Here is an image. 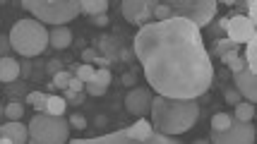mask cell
I'll return each mask as SVG.
<instances>
[{
    "label": "cell",
    "mask_w": 257,
    "mask_h": 144,
    "mask_svg": "<svg viewBox=\"0 0 257 144\" xmlns=\"http://www.w3.org/2000/svg\"><path fill=\"white\" fill-rule=\"evenodd\" d=\"M29 144H67L70 125L65 118H53L46 113H36L29 122Z\"/></svg>",
    "instance_id": "6"
},
{
    "label": "cell",
    "mask_w": 257,
    "mask_h": 144,
    "mask_svg": "<svg viewBox=\"0 0 257 144\" xmlns=\"http://www.w3.org/2000/svg\"><path fill=\"white\" fill-rule=\"evenodd\" d=\"M10 46L12 51H17L24 58H34L41 56L46 48H48V29L36 20H20V22L12 24L10 34Z\"/></svg>",
    "instance_id": "4"
},
{
    "label": "cell",
    "mask_w": 257,
    "mask_h": 144,
    "mask_svg": "<svg viewBox=\"0 0 257 144\" xmlns=\"http://www.w3.org/2000/svg\"><path fill=\"white\" fill-rule=\"evenodd\" d=\"M192 144H209V139H195Z\"/></svg>",
    "instance_id": "40"
},
{
    "label": "cell",
    "mask_w": 257,
    "mask_h": 144,
    "mask_svg": "<svg viewBox=\"0 0 257 144\" xmlns=\"http://www.w3.org/2000/svg\"><path fill=\"white\" fill-rule=\"evenodd\" d=\"M154 20H157V22L171 20V10H168L166 3H157V5H154Z\"/></svg>",
    "instance_id": "27"
},
{
    "label": "cell",
    "mask_w": 257,
    "mask_h": 144,
    "mask_svg": "<svg viewBox=\"0 0 257 144\" xmlns=\"http://www.w3.org/2000/svg\"><path fill=\"white\" fill-rule=\"evenodd\" d=\"M70 79H72V75H70L67 70H60V72H56V75H53V87H58V89H67Z\"/></svg>",
    "instance_id": "26"
},
{
    "label": "cell",
    "mask_w": 257,
    "mask_h": 144,
    "mask_svg": "<svg viewBox=\"0 0 257 144\" xmlns=\"http://www.w3.org/2000/svg\"><path fill=\"white\" fill-rule=\"evenodd\" d=\"M226 65H228V70H231V72H233V75H238V72H243V70H247L245 60H243V58H240V56H235L233 60H228V63H226Z\"/></svg>",
    "instance_id": "29"
},
{
    "label": "cell",
    "mask_w": 257,
    "mask_h": 144,
    "mask_svg": "<svg viewBox=\"0 0 257 144\" xmlns=\"http://www.w3.org/2000/svg\"><path fill=\"white\" fill-rule=\"evenodd\" d=\"M238 48H240V46L233 44V41H228V39H219V41L214 44V48H212V56L226 58V56H231V53H238Z\"/></svg>",
    "instance_id": "18"
},
{
    "label": "cell",
    "mask_w": 257,
    "mask_h": 144,
    "mask_svg": "<svg viewBox=\"0 0 257 144\" xmlns=\"http://www.w3.org/2000/svg\"><path fill=\"white\" fill-rule=\"evenodd\" d=\"M12 51L10 46V39L5 36V34H0V58H8V53Z\"/></svg>",
    "instance_id": "32"
},
{
    "label": "cell",
    "mask_w": 257,
    "mask_h": 144,
    "mask_svg": "<svg viewBox=\"0 0 257 144\" xmlns=\"http://www.w3.org/2000/svg\"><path fill=\"white\" fill-rule=\"evenodd\" d=\"M123 84H127V87H135V75H133V72L123 75Z\"/></svg>",
    "instance_id": "38"
},
{
    "label": "cell",
    "mask_w": 257,
    "mask_h": 144,
    "mask_svg": "<svg viewBox=\"0 0 257 144\" xmlns=\"http://www.w3.org/2000/svg\"><path fill=\"white\" fill-rule=\"evenodd\" d=\"M106 10H108V3L106 0H79V12H84L89 17L106 15Z\"/></svg>",
    "instance_id": "16"
},
{
    "label": "cell",
    "mask_w": 257,
    "mask_h": 144,
    "mask_svg": "<svg viewBox=\"0 0 257 144\" xmlns=\"http://www.w3.org/2000/svg\"><path fill=\"white\" fill-rule=\"evenodd\" d=\"M209 144H255V125L252 122H233L226 130H212Z\"/></svg>",
    "instance_id": "8"
},
{
    "label": "cell",
    "mask_w": 257,
    "mask_h": 144,
    "mask_svg": "<svg viewBox=\"0 0 257 144\" xmlns=\"http://www.w3.org/2000/svg\"><path fill=\"white\" fill-rule=\"evenodd\" d=\"M224 99H226V103H233V106H238V103L243 101V96H240L235 89H226V91H224Z\"/></svg>",
    "instance_id": "30"
},
{
    "label": "cell",
    "mask_w": 257,
    "mask_h": 144,
    "mask_svg": "<svg viewBox=\"0 0 257 144\" xmlns=\"http://www.w3.org/2000/svg\"><path fill=\"white\" fill-rule=\"evenodd\" d=\"M0 115H5V108H3V106H0Z\"/></svg>",
    "instance_id": "42"
},
{
    "label": "cell",
    "mask_w": 257,
    "mask_h": 144,
    "mask_svg": "<svg viewBox=\"0 0 257 144\" xmlns=\"http://www.w3.org/2000/svg\"><path fill=\"white\" fill-rule=\"evenodd\" d=\"M0 137L10 139L12 144H27L29 142V130H27V125H22V120L5 122V125H0Z\"/></svg>",
    "instance_id": "13"
},
{
    "label": "cell",
    "mask_w": 257,
    "mask_h": 144,
    "mask_svg": "<svg viewBox=\"0 0 257 144\" xmlns=\"http://www.w3.org/2000/svg\"><path fill=\"white\" fill-rule=\"evenodd\" d=\"M166 5L171 10V17L188 20L197 29L212 24V20L216 17V10H219V5L214 0H168Z\"/></svg>",
    "instance_id": "7"
},
{
    "label": "cell",
    "mask_w": 257,
    "mask_h": 144,
    "mask_svg": "<svg viewBox=\"0 0 257 144\" xmlns=\"http://www.w3.org/2000/svg\"><path fill=\"white\" fill-rule=\"evenodd\" d=\"M0 144H12L10 139H5V137H0Z\"/></svg>",
    "instance_id": "41"
},
{
    "label": "cell",
    "mask_w": 257,
    "mask_h": 144,
    "mask_svg": "<svg viewBox=\"0 0 257 144\" xmlns=\"http://www.w3.org/2000/svg\"><path fill=\"white\" fill-rule=\"evenodd\" d=\"M94 75H96V67H94V65H84V63H82V65H77V75H75V77H77L79 82H84V84H87V82H91V79H94Z\"/></svg>",
    "instance_id": "24"
},
{
    "label": "cell",
    "mask_w": 257,
    "mask_h": 144,
    "mask_svg": "<svg viewBox=\"0 0 257 144\" xmlns=\"http://www.w3.org/2000/svg\"><path fill=\"white\" fill-rule=\"evenodd\" d=\"M94 63H99V65L106 67V70H108V65H111V60H108V58H101V56H96V60H94Z\"/></svg>",
    "instance_id": "39"
},
{
    "label": "cell",
    "mask_w": 257,
    "mask_h": 144,
    "mask_svg": "<svg viewBox=\"0 0 257 144\" xmlns=\"http://www.w3.org/2000/svg\"><path fill=\"white\" fill-rule=\"evenodd\" d=\"M149 115H152V127L157 132L178 137V134L192 130V125L200 118V106H197V101L154 96Z\"/></svg>",
    "instance_id": "2"
},
{
    "label": "cell",
    "mask_w": 257,
    "mask_h": 144,
    "mask_svg": "<svg viewBox=\"0 0 257 144\" xmlns=\"http://www.w3.org/2000/svg\"><path fill=\"white\" fill-rule=\"evenodd\" d=\"M233 82H235V91L247 101V103H255L257 101V75L250 72V70H243L233 75Z\"/></svg>",
    "instance_id": "12"
},
{
    "label": "cell",
    "mask_w": 257,
    "mask_h": 144,
    "mask_svg": "<svg viewBox=\"0 0 257 144\" xmlns=\"http://www.w3.org/2000/svg\"><path fill=\"white\" fill-rule=\"evenodd\" d=\"M67 144H183V142L178 137H168V134L157 132L149 120L137 118L133 127L115 130V132L101 134V137H91V139H72Z\"/></svg>",
    "instance_id": "3"
},
{
    "label": "cell",
    "mask_w": 257,
    "mask_h": 144,
    "mask_svg": "<svg viewBox=\"0 0 257 144\" xmlns=\"http://www.w3.org/2000/svg\"><path fill=\"white\" fill-rule=\"evenodd\" d=\"M91 82H96V84H101V87H111V82H113L111 70H106V67H99Z\"/></svg>",
    "instance_id": "25"
},
{
    "label": "cell",
    "mask_w": 257,
    "mask_h": 144,
    "mask_svg": "<svg viewBox=\"0 0 257 144\" xmlns=\"http://www.w3.org/2000/svg\"><path fill=\"white\" fill-rule=\"evenodd\" d=\"M67 108V101L63 96H48V103H46V115H53V118H63V113Z\"/></svg>",
    "instance_id": "17"
},
{
    "label": "cell",
    "mask_w": 257,
    "mask_h": 144,
    "mask_svg": "<svg viewBox=\"0 0 257 144\" xmlns=\"http://www.w3.org/2000/svg\"><path fill=\"white\" fill-rule=\"evenodd\" d=\"M20 77V63L15 58H0V82H15Z\"/></svg>",
    "instance_id": "15"
},
{
    "label": "cell",
    "mask_w": 257,
    "mask_h": 144,
    "mask_svg": "<svg viewBox=\"0 0 257 144\" xmlns=\"http://www.w3.org/2000/svg\"><path fill=\"white\" fill-rule=\"evenodd\" d=\"M91 22L96 27H108V15H99V17H91Z\"/></svg>",
    "instance_id": "37"
},
{
    "label": "cell",
    "mask_w": 257,
    "mask_h": 144,
    "mask_svg": "<svg viewBox=\"0 0 257 144\" xmlns=\"http://www.w3.org/2000/svg\"><path fill=\"white\" fill-rule=\"evenodd\" d=\"M226 39L228 41H233V44H250V41H255V22H250L245 15H233V17H228V22H226Z\"/></svg>",
    "instance_id": "9"
},
{
    "label": "cell",
    "mask_w": 257,
    "mask_h": 144,
    "mask_svg": "<svg viewBox=\"0 0 257 144\" xmlns=\"http://www.w3.org/2000/svg\"><path fill=\"white\" fill-rule=\"evenodd\" d=\"M238 122H252L255 118V103H247V101H240L235 106V115H233Z\"/></svg>",
    "instance_id": "19"
},
{
    "label": "cell",
    "mask_w": 257,
    "mask_h": 144,
    "mask_svg": "<svg viewBox=\"0 0 257 144\" xmlns=\"http://www.w3.org/2000/svg\"><path fill=\"white\" fill-rule=\"evenodd\" d=\"M231 122H233V115H228V113H216L212 118V130H226Z\"/></svg>",
    "instance_id": "23"
},
{
    "label": "cell",
    "mask_w": 257,
    "mask_h": 144,
    "mask_svg": "<svg viewBox=\"0 0 257 144\" xmlns=\"http://www.w3.org/2000/svg\"><path fill=\"white\" fill-rule=\"evenodd\" d=\"M27 103L36 108V113H44L46 111V103H48V94H41V91H32L27 94Z\"/></svg>",
    "instance_id": "20"
},
{
    "label": "cell",
    "mask_w": 257,
    "mask_h": 144,
    "mask_svg": "<svg viewBox=\"0 0 257 144\" xmlns=\"http://www.w3.org/2000/svg\"><path fill=\"white\" fill-rule=\"evenodd\" d=\"M96 56H99V53H96V48H84V51H82V60H84V65H91V63L96 60Z\"/></svg>",
    "instance_id": "33"
},
{
    "label": "cell",
    "mask_w": 257,
    "mask_h": 144,
    "mask_svg": "<svg viewBox=\"0 0 257 144\" xmlns=\"http://www.w3.org/2000/svg\"><path fill=\"white\" fill-rule=\"evenodd\" d=\"M106 91H108V87H101L96 82H87V84H84V94H87V96H103Z\"/></svg>",
    "instance_id": "28"
},
{
    "label": "cell",
    "mask_w": 257,
    "mask_h": 144,
    "mask_svg": "<svg viewBox=\"0 0 257 144\" xmlns=\"http://www.w3.org/2000/svg\"><path fill=\"white\" fill-rule=\"evenodd\" d=\"M22 115H24V106H22V103L12 101V103H8V106H5V118H8V122L22 120Z\"/></svg>",
    "instance_id": "22"
},
{
    "label": "cell",
    "mask_w": 257,
    "mask_h": 144,
    "mask_svg": "<svg viewBox=\"0 0 257 144\" xmlns=\"http://www.w3.org/2000/svg\"><path fill=\"white\" fill-rule=\"evenodd\" d=\"M67 91H72V94H82L84 91V82H79L77 77L70 79V84H67Z\"/></svg>",
    "instance_id": "34"
},
{
    "label": "cell",
    "mask_w": 257,
    "mask_h": 144,
    "mask_svg": "<svg viewBox=\"0 0 257 144\" xmlns=\"http://www.w3.org/2000/svg\"><path fill=\"white\" fill-rule=\"evenodd\" d=\"M154 5L157 3H147V0H125L123 5V17L135 27H145V24L154 22Z\"/></svg>",
    "instance_id": "10"
},
{
    "label": "cell",
    "mask_w": 257,
    "mask_h": 144,
    "mask_svg": "<svg viewBox=\"0 0 257 144\" xmlns=\"http://www.w3.org/2000/svg\"><path fill=\"white\" fill-rule=\"evenodd\" d=\"M133 53L145 67V77L157 96L197 101L212 89V58L204 48L200 29L188 20L171 17L166 22L140 27Z\"/></svg>",
    "instance_id": "1"
},
{
    "label": "cell",
    "mask_w": 257,
    "mask_h": 144,
    "mask_svg": "<svg viewBox=\"0 0 257 144\" xmlns=\"http://www.w3.org/2000/svg\"><path fill=\"white\" fill-rule=\"evenodd\" d=\"M67 125L75 127V130H84V127H87V120H84V115H77V113H75V115L67 120Z\"/></svg>",
    "instance_id": "31"
},
{
    "label": "cell",
    "mask_w": 257,
    "mask_h": 144,
    "mask_svg": "<svg viewBox=\"0 0 257 144\" xmlns=\"http://www.w3.org/2000/svg\"><path fill=\"white\" fill-rule=\"evenodd\" d=\"M245 8H247V15H250V17H247V20H250V22H255V15H257V5H255V0H250V3H245Z\"/></svg>",
    "instance_id": "36"
},
{
    "label": "cell",
    "mask_w": 257,
    "mask_h": 144,
    "mask_svg": "<svg viewBox=\"0 0 257 144\" xmlns=\"http://www.w3.org/2000/svg\"><path fill=\"white\" fill-rule=\"evenodd\" d=\"M125 108L135 118H145L147 113H149V108H152V91L149 89H140V87L130 89L127 96H125Z\"/></svg>",
    "instance_id": "11"
},
{
    "label": "cell",
    "mask_w": 257,
    "mask_h": 144,
    "mask_svg": "<svg viewBox=\"0 0 257 144\" xmlns=\"http://www.w3.org/2000/svg\"><path fill=\"white\" fill-rule=\"evenodd\" d=\"M245 65L250 72H257V39L255 41H250V44H245Z\"/></svg>",
    "instance_id": "21"
},
{
    "label": "cell",
    "mask_w": 257,
    "mask_h": 144,
    "mask_svg": "<svg viewBox=\"0 0 257 144\" xmlns=\"http://www.w3.org/2000/svg\"><path fill=\"white\" fill-rule=\"evenodd\" d=\"M72 44V32L67 27H53L48 29V46L51 48H58V51H65Z\"/></svg>",
    "instance_id": "14"
},
{
    "label": "cell",
    "mask_w": 257,
    "mask_h": 144,
    "mask_svg": "<svg viewBox=\"0 0 257 144\" xmlns=\"http://www.w3.org/2000/svg\"><path fill=\"white\" fill-rule=\"evenodd\" d=\"M22 8L41 24L65 27L79 15V0H22Z\"/></svg>",
    "instance_id": "5"
},
{
    "label": "cell",
    "mask_w": 257,
    "mask_h": 144,
    "mask_svg": "<svg viewBox=\"0 0 257 144\" xmlns=\"http://www.w3.org/2000/svg\"><path fill=\"white\" fill-rule=\"evenodd\" d=\"M60 70H63V63H60V60H51V63H48V75H51V77H53L56 72H60Z\"/></svg>",
    "instance_id": "35"
}]
</instances>
